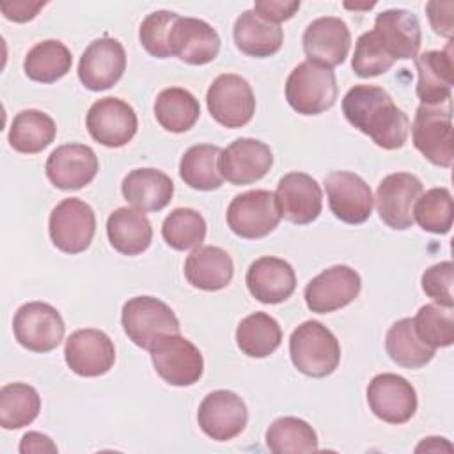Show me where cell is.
Returning a JSON list of instances; mask_svg holds the SVG:
<instances>
[{
  "label": "cell",
  "instance_id": "obj_1",
  "mask_svg": "<svg viewBox=\"0 0 454 454\" xmlns=\"http://www.w3.org/2000/svg\"><path fill=\"white\" fill-rule=\"evenodd\" d=\"M342 114L378 147L399 149L410 133L408 115L397 108L387 90L378 85H355L342 98Z\"/></svg>",
  "mask_w": 454,
  "mask_h": 454
},
{
  "label": "cell",
  "instance_id": "obj_2",
  "mask_svg": "<svg viewBox=\"0 0 454 454\" xmlns=\"http://www.w3.org/2000/svg\"><path fill=\"white\" fill-rule=\"evenodd\" d=\"M289 355L300 372L310 378H325L337 369L340 346L337 337L323 323L310 319L293 330Z\"/></svg>",
  "mask_w": 454,
  "mask_h": 454
},
{
  "label": "cell",
  "instance_id": "obj_3",
  "mask_svg": "<svg viewBox=\"0 0 454 454\" xmlns=\"http://www.w3.org/2000/svg\"><path fill=\"white\" fill-rule=\"evenodd\" d=\"M286 99L301 115L326 112L337 99L335 73L310 60L300 62L287 76Z\"/></svg>",
  "mask_w": 454,
  "mask_h": 454
},
{
  "label": "cell",
  "instance_id": "obj_4",
  "mask_svg": "<svg viewBox=\"0 0 454 454\" xmlns=\"http://www.w3.org/2000/svg\"><path fill=\"white\" fill-rule=\"evenodd\" d=\"M121 323L129 340L147 351L160 337L179 333V319L174 310L153 296L129 298L122 307Z\"/></svg>",
  "mask_w": 454,
  "mask_h": 454
},
{
  "label": "cell",
  "instance_id": "obj_5",
  "mask_svg": "<svg viewBox=\"0 0 454 454\" xmlns=\"http://www.w3.org/2000/svg\"><path fill=\"white\" fill-rule=\"evenodd\" d=\"M411 138L415 149L436 167H450L454 158L450 101L420 105L415 112Z\"/></svg>",
  "mask_w": 454,
  "mask_h": 454
},
{
  "label": "cell",
  "instance_id": "obj_6",
  "mask_svg": "<svg viewBox=\"0 0 454 454\" xmlns=\"http://www.w3.org/2000/svg\"><path fill=\"white\" fill-rule=\"evenodd\" d=\"M149 353L158 376L168 385L190 387L204 372V360L199 348L179 333L160 337Z\"/></svg>",
  "mask_w": 454,
  "mask_h": 454
},
{
  "label": "cell",
  "instance_id": "obj_7",
  "mask_svg": "<svg viewBox=\"0 0 454 454\" xmlns=\"http://www.w3.org/2000/svg\"><path fill=\"white\" fill-rule=\"evenodd\" d=\"M282 215L273 192L250 190L236 195L227 207V225L245 239L268 236L278 225Z\"/></svg>",
  "mask_w": 454,
  "mask_h": 454
},
{
  "label": "cell",
  "instance_id": "obj_8",
  "mask_svg": "<svg viewBox=\"0 0 454 454\" xmlns=\"http://www.w3.org/2000/svg\"><path fill=\"white\" fill-rule=\"evenodd\" d=\"M12 332L20 346L25 349L48 353L62 342L66 325L53 305L44 301H28L16 310Z\"/></svg>",
  "mask_w": 454,
  "mask_h": 454
},
{
  "label": "cell",
  "instance_id": "obj_9",
  "mask_svg": "<svg viewBox=\"0 0 454 454\" xmlns=\"http://www.w3.org/2000/svg\"><path fill=\"white\" fill-rule=\"evenodd\" d=\"M51 243L64 254H80L90 247L96 232V215L82 199L60 200L50 213Z\"/></svg>",
  "mask_w": 454,
  "mask_h": 454
},
{
  "label": "cell",
  "instance_id": "obj_10",
  "mask_svg": "<svg viewBox=\"0 0 454 454\" xmlns=\"http://www.w3.org/2000/svg\"><path fill=\"white\" fill-rule=\"evenodd\" d=\"M206 103L211 117L225 128L248 124L255 112V98L250 83L239 74L225 73L213 80Z\"/></svg>",
  "mask_w": 454,
  "mask_h": 454
},
{
  "label": "cell",
  "instance_id": "obj_11",
  "mask_svg": "<svg viewBox=\"0 0 454 454\" xmlns=\"http://www.w3.org/2000/svg\"><path fill=\"white\" fill-rule=\"evenodd\" d=\"M422 195V181L410 172L388 174L376 190V209L383 223L395 231L413 225V204Z\"/></svg>",
  "mask_w": 454,
  "mask_h": 454
},
{
  "label": "cell",
  "instance_id": "obj_12",
  "mask_svg": "<svg viewBox=\"0 0 454 454\" xmlns=\"http://www.w3.org/2000/svg\"><path fill=\"white\" fill-rule=\"evenodd\" d=\"M360 275L346 266L335 264L323 270L305 286V303L316 314H328L349 305L360 293Z\"/></svg>",
  "mask_w": 454,
  "mask_h": 454
},
{
  "label": "cell",
  "instance_id": "obj_13",
  "mask_svg": "<svg viewBox=\"0 0 454 454\" xmlns=\"http://www.w3.org/2000/svg\"><path fill=\"white\" fill-rule=\"evenodd\" d=\"M89 135L105 147H122L137 133L138 119L131 105L119 98H103L87 112Z\"/></svg>",
  "mask_w": 454,
  "mask_h": 454
},
{
  "label": "cell",
  "instance_id": "obj_14",
  "mask_svg": "<svg viewBox=\"0 0 454 454\" xmlns=\"http://www.w3.org/2000/svg\"><path fill=\"white\" fill-rule=\"evenodd\" d=\"M367 403L380 420L404 424L417 411V392L406 378L394 372H383L371 380L367 387Z\"/></svg>",
  "mask_w": 454,
  "mask_h": 454
},
{
  "label": "cell",
  "instance_id": "obj_15",
  "mask_svg": "<svg viewBox=\"0 0 454 454\" xmlns=\"http://www.w3.org/2000/svg\"><path fill=\"white\" fill-rule=\"evenodd\" d=\"M67 367L83 378L106 374L115 362L112 339L98 328H82L73 332L64 346Z\"/></svg>",
  "mask_w": 454,
  "mask_h": 454
},
{
  "label": "cell",
  "instance_id": "obj_16",
  "mask_svg": "<svg viewBox=\"0 0 454 454\" xmlns=\"http://www.w3.org/2000/svg\"><path fill=\"white\" fill-rule=\"evenodd\" d=\"M328 206L335 218L346 223H364L374 206V197L369 184L353 172L335 170L325 177Z\"/></svg>",
  "mask_w": 454,
  "mask_h": 454
},
{
  "label": "cell",
  "instance_id": "obj_17",
  "mask_svg": "<svg viewBox=\"0 0 454 454\" xmlns=\"http://www.w3.org/2000/svg\"><path fill=\"white\" fill-rule=\"evenodd\" d=\"M248 420L243 399L231 390L209 392L197 411V422L204 434L216 442H227L238 436Z\"/></svg>",
  "mask_w": 454,
  "mask_h": 454
},
{
  "label": "cell",
  "instance_id": "obj_18",
  "mask_svg": "<svg viewBox=\"0 0 454 454\" xmlns=\"http://www.w3.org/2000/svg\"><path fill=\"white\" fill-rule=\"evenodd\" d=\"M126 51L117 39L101 37L92 41L80 57L78 78L89 90H106L124 74Z\"/></svg>",
  "mask_w": 454,
  "mask_h": 454
},
{
  "label": "cell",
  "instance_id": "obj_19",
  "mask_svg": "<svg viewBox=\"0 0 454 454\" xmlns=\"http://www.w3.org/2000/svg\"><path fill=\"white\" fill-rule=\"evenodd\" d=\"M273 165L268 144L257 138H238L222 149L218 168L223 179L241 186L262 179Z\"/></svg>",
  "mask_w": 454,
  "mask_h": 454
},
{
  "label": "cell",
  "instance_id": "obj_20",
  "mask_svg": "<svg viewBox=\"0 0 454 454\" xmlns=\"http://www.w3.org/2000/svg\"><path fill=\"white\" fill-rule=\"evenodd\" d=\"M301 43L310 62L332 69L346 60L351 46V34L340 18L323 16L307 25Z\"/></svg>",
  "mask_w": 454,
  "mask_h": 454
},
{
  "label": "cell",
  "instance_id": "obj_21",
  "mask_svg": "<svg viewBox=\"0 0 454 454\" xmlns=\"http://www.w3.org/2000/svg\"><path fill=\"white\" fill-rule=\"evenodd\" d=\"M99 163L92 147L85 144H64L53 149L46 160V176L60 190H80L98 174Z\"/></svg>",
  "mask_w": 454,
  "mask_h": 454
},
{
  "label": "cell",
  "instance_id": "obj_22",
  "mask_svg": "<svg viewBox=\"0 0 454 454\" xmlns=\"http://www.w3.org/2000/svg\"><path fill=\"white\" fill-rule=\"evenodd\" d=\"M280 215L298 225L314 222L323 207V193L317 181L305 172H289L280 177L275 192Z\"/></svg>",
  "mask_w": 454,
  "mask_h": 454
},
{
  "label": "cell",
  "instance_id": "obj_23",
  "mask_svg": "<svg viewBox=\"0 0 454 454\" xmlns=\"http://www.w3.org/2000/svg\"><path fill=\"white\" fill-rule=\"evenodd\" d=\"M168 44L172 55L179 60L192 66H204L216 59L220 35L204 20L179 16L172 25Z\"/></svg>",
  "mask_w": 454,
  "mask_h": 454
},
{
  "label": "cell",
  "instance_id": "obj_24",
  "mask_svg": "<svg viewBox=\"0 0 454 454\" xmlns=\"http://www.w3.org/2000/svg\"><path fill=\"white\" fill-rule=\"evenodd\" d=\"M250 294L266 305L286 301L296 289V275L293 266L278 257L255 259L245 277Z\"/></svg>",
  "mask_w": 454,
  "mask_h": 454
},
{
  "label": "cell",
  "instance_id": "obj_25",
  "mask_svg": "<svg viewBox=\"0 0 454 454\" xmlns=\"http://www.w3.org/2000/svg\"><path fill=\"white\" fill-rule=\"evenodd\" d=\"M374 34L394 60L417 57L422 32L419 18L406 9H388L376 16Z\"/></svg>",
  "mask_w": 454,
  "mask_h": 454
},
{
  "label": "cell",
  "instance_id": "obj_26",
  "mask_svg": "<svg viewBox=\"0 0 454 454\" xmlns=\"http://www.w3.org/2000/svg\"><path fill=\"white\" fill-rule=\"evenodd\" d=\"M419 74L417 96L422 105H443L450 101L454 85V62L450 44L445 50H427L415 57Z\"/></svg>",
  "mask_w": 454,
  "mask_h": 454
},
{
  "label": "cell",
  "instance_id": "obj_27",
  "mask_svg": "<svg viewBox=\"0 0 454 454\" xmlns=\"http://www.w3.org/2000/svg\"><path fill=\"white\" fill-rule=\"evenodd\" d=\"M232 259L220 247H197L184 261L186 280L202 291H220L227 287L232 280Z\"/></svg>",
  "mask_w": 454,
  "mask_h": 454
},
{
  "label": "cell",
  "instance_id": "obj_28",
  "mask_svg": "<svg viewBox=\"0 0 454 454\" xmlns=\"http://www.w3.org/2000/svg\"><path fill=\"white\" fill-rule=\"evenodd\" d=\"M122 197L140 211H161L174 195L172 179L156 168H135L122 179Z\"/></svg>",
  "mask_w": 454,
  "mask_h": 454
},
{
  "label": "cell",
  "instance_id": "obj_29",
  "mask_svg": "<svg viewBox=\"0 0 454 454\" xmlns=\"http://www.w3.org/2000/svg\"><path fill=\"white\" fill-rule=\"evenodd\" d=\"M110 245L122 255H138L153 241V227L144 211L135 207H117L106 220Z\"/></svg>",
  "mask_w": 454,
  "mask_h": 454
},
{
  "label": "cell",
  "instance_id": "obj_30",
  "mask_svg": "<svg viewBox=\"0 0 454 454\" xmlns=\"http://www.w3.org/2000/svg\"><path fill=\"white\" fill-rule=\"evenodd\" d=\"M232 35L238 50L255 59L275 55L284 43L282 28L259 18L254 9L243 11L238 16V20L234 21Z\"/></svg>",
  "mask_w": 454,
  "mask_h": 454
},
{
  "label": "cell",
  "instance_id": "obj_31",
  "mask_svg": "<svg viewBox=\"0 0 454 454\" xmlns=\"http://www.w3.org/2000/svg\"><path fill=\"white\" fill-rule=\"evenodd\" d=\"M57 135L53 119L41 110H21L14 115L9 129V144L23 154H35L46 149Z\"/></svg>",
  "mask_w": 454,
  "mask_h": 454
},
{
  "label": "cell",
  "instance_id": "obj_32",
  "mask_svg": "<svg viewBox=\"0 0 454 454\" xmlns=\"http://www.w3.org/2000/svg\"><path fill=\"white\" fill-rule=\"evenodd\" d=\"M222 149L213 144L192 145L179 161V176L193 190L211 192L222 186L223 177L218 168Z\"/></svg>",
  "mask_w": 454,
  "mask_h": 454
},
{
  "label": "cell",
  "instance_id": "obj_33",
  "mask_svg": "<svg viewBox=\"0 0 454 454\" xmlns=\"http://www.w3.org/2000/svg\"><path fill=\"white\" fill-rule=\"evenodd\" d=\"M385 348L392 362L406 369L424 367L434 356V348L417 335L411 317H403L388 328Z\"/></svg>",
  "mask_w": 454,
  "mask_h": 454
},
{
  "label": "cell",
  "instance_id": "obj_34",
  "mask_svg": "<svg viewBox=\"0 0 454 454\" xmlns=\"http://www.w3.org/2000/svg\"><path fill=\"white\" fill-rule=\"evenodd\" d=\"M73 64L69 48L59 39H46L28 50L23 69L25 74L39 83H53L64 78Z\"/></svg>",
  "mask_w": 454,
  "mask_h": 454
},
{
  "label": "cell",
  "instance_id": "obj_35",
  "mask_svg": "<svg viewBox=\"0 0 454 454\" xmlns=\"http://www.w3.org/2000/svg\"><path fill=\"white\" fill-rule=\"evenodd\" d=\"M200 106L197 98L181 87L161 90L154 101V117L161 128L172 133H184L197 122Z\"/></svg>",
  "mask_w": 454,
  "mask_h": 454
},
{
  "label": "cell",
  "instance_id": "obj_36",
  "mask_svg": "<svg viewBox=\"0 0 454 454\" xmlns=\"http://www.w3.org/2000/svg\"><path fill=\"white\" fill-rule=\"evenodd\" d=\"M238 348L252 358L270 356L282 342V330L275 317L266 312H254L241 319L236 328Z\"/></svg>",
  "mask_w": 454,
  "mask_h": 454
},
{
  "label": "cell",
  "instance_id": "obj_37",
  "mask_svg": "<svg viewBox=\"0 0 454 454\" xmlns=\"http://www.w3.org/2000/svg\"><path fill=\"white\" fill-rule=\"evenodd\" d=\"M266 445L273 454H303L319 449L314 427L298 417H280L266 429Z\"/></svg>",
  "mask_w": 454,
  "mask_h": 454
},
{
  "label": "cell",
  "instance_id": "obj_38",
  "mask_svg": "<svg viewBox=\"0 0 454 454\" xmlns=\"http://www.w3.org/2000/svg\"><path fill=\"white\" fill-rule=\"evenodd\" d=\"M41 410L39 392L27 383H7L0 388V426L20 429L35 420Z\"/></svg>",
  "mask_w": 454,
  "mask_h": 454
},
{
  "label": "cell",
  "instance_id": "obj_39",
  "mask_svg": "<svg viewBox=\"0 0 454 454\" xmlns=\"http://www.w3.org/2000/svg\"><path fill=\"white\" fill-rule=\"evenodd\" d=\"M161 236L174 250L197 248L206 238V220L192 207H176L163 220Z\"/></svg>",
  "mask_w": 454,
  "mask_h": 454
},
{
  "label": "cell",
  "instance_id": "obj_40",
  "mask_svg": "<svg viewBox=\"0 0 454 454\" xmlns=\"http://www.w3.org/2000/svg\"><path fill=\"white\" fill-rule=\"evenodd\" d=\"M452 195L447 188H431L413 204V222L433 234H447L452 227Z\"/></svg>",
  "mask_w": 454,
  "mask_h": 454
},
{
  "label": "cell",
  "instance_id": "obj_41",
  "mask_svg": "<svg viewBox=\"0 0 454 454\" xmlns=\"http://www.w3.org/2000/svg\"><path fill=\"white\" fill-rule=\"evenodd\" d=\"M411 321L417 335L431 348H447L454 342L452 307H443L438 303L422 305Z\"/></svg>",
  "mask_w": 454,
  "mask_h": 454
},
{
  "label": "cell",
  "instance_id": "obj_42",
  "mask_svg": "<svg viewBox=\"0 0 454 454\" xmlns=\"http://www.w3.org/2000/svg\"><path fill=\"white\" fill-rule=\"evenodd\" d=\"M394 59L387 53L374 30L364 32L355 44L351 67L356 76L371 78L387 73L394 66Z\"/></svg>",
  "mask_w": 454,
  "mask_h": 454
},
{
  "label": "cell",
  "instance_id": "obj_43",
  "mask_svg": "<svg viewBox=\"0 0 454 454\" xmlns=\"http://www.w3.org/2000/svg\"><path fill=\"white\" fill-rule=\"evenodd\" d=\"M177 18L179 14L172 11H154L144 18L138 28V39L149 55L156 59H168L172 55L168 37Z\"/></svg>",
  "mask_w": 454,
  "mask_h": 454
},
{
  "label": "cell",
  "instance_id": "obj_44",
  "mask_svg": "<svg viewBox=\"0 0 454 454\" xmlns=\"http://www.w3.org/2000/svg\"><path fill=\"white\" fill-rule=\"evenodd\" d=\"M452 282H454L452 261L433 264L422 273V291L431 300H434V303L443 307H454Z\"/></svg>",
  "mask_w": 454,
  "mask_h": 454
},
{
  "label": "cell",
  "instance_id": "obj_45",
  "mask_svg": "<svg viewBox=\"0 0 454 454\" xmlns=\"http://www.w3.org/2000/svg\"><path fill=\"white\" fill-rule=\"evenodd\" d=\"M300 9L296 0H257L254 4V12L264 21L278 25L280 21L291 20Z\"/></svg>",
  "mask_w": 454,
  "mask_h": 454
},
{
  "label": "cell",
  "instance_id": "obj_46",
  "mask_svg": "<svg viewBox=\"0 0 454 454\" xmlns=\"http://www.w3.org/2000/svg\"><path fill=\"white\" fill-rule=\"evenodd\" d=\"M429 23L433 30L443 37L452 35V11L454 4L452 2H429L426 5Z\"/></svg>",
  "mask_w": 454,
  "mask_h": 454
},
{
  "label": "cell",
  "instance_id": "obj_47",
  "mask_svg": "<svg viewBox=\"0 0 454 454\" xmlns=\"http://www.w3.org/2000/svg\"><path fill=\"white\" fill-rule=\"evenodd\" d=\"M43 7H44V2H27V0L2 2L0 4V9H2L4 16L7 20L18 21V23H23V21H28V20L35 18L39 9H43Z\"/></svg>",
  "mask_w": 454,
  "mask_h": 454
},
{
  "label": "cell",
  "instance_id": "obj_48",
  "mask_svg": "<svg viewBox=\"0 0 454 454\" xmlns=\"http://www.w3.org/2000/svg\"><path fill=\"white\" fill-rule=\"evenodd\" d=\"M20 452L21 454H28V452H57V445L51 442L50 436L37 433V431H30L27 434H23L21 443H20Z\"/></svg>",
  "mask_w": 454,
  "mask_h": 454
}]
</instances>
